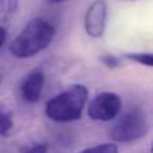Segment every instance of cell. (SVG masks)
Masks as SVG:
<instances>
[{
  "label": "cell",
  "mask_w": 153,
  "mask_h": 153,
  "mask_svg": "<svg viewBox=\"0 0 153 153\" xmlns=\"http://www.w3.org/2000/svg\"><path fill=\"white\" fill-rule=\"evenodd\" d=\"M55 36V27L48 20L35 18L11 42L10 53L15 58L28 59L48 47Z\"/></svg>",
  "instance_id": "6da1fadb"
},
{
  "label": "cell",
  "mask_w": 153,
  "mask_h": 153,
  "mask_svg": "<svg viewBox=\"0 0 153 153\" xmlns=\"http://www.w3.org/2000/svg\"><path fill=\"white\" fill-rule=\"evenodd\" d=\"M89 91L83 85H73L46 103V116L54 122L66 124L82 117Z\"/></svg>",
  "instance_id": "7a4b0ae2"
},
{
  "label": "cell",
  "mask_w": 153,
  "mask_h": 153,
  "mask_svg": "<svg viewBox=\"0 0 153 153\" xmlns=\"http://www.w3.org/2000/svg\"><path fill=\"white\" fill-rule=\"evenodd\" d=\"M149 129L145 113L140 109H130L122 114L110 130V138L116 143H132L141 138Z\"/></svg>",
  "instance_id": "3957f363"
},
{
  "label": "cell",
  "mask_w": 153,
  "mask_h": 153,
  "mask_svg": "<svg viewBox=\"0 0 153 153\" xmlns=\"http://www.w3.org/2000/svg\"><path fill=\"white\" fill-rule=\"evenodd\" d=\"M121 108L122 102L118 94L111 91H103L91 100L87 108V114L94 121L109 122L117 118Z\"/></svg>",
  "instance_id": "277c9868"
},
{
  "label": "cell",
  "mask_w": 153,
  "mask_h": 153,
  "mask_svg": "<svg viewBox=\"0 0 153 153\" xmlns=\"http://www.w3.org/2000/svg\"><path fill=\"white\" fill-rule=\"evenodd\" d=\"M46 75L40 69H35L24 75L19 85V94L27 103H35L40 100L45 87Z\"/></svg>",
  "instance_id": "5b68a950"
},
{
  "label": "cell",
  "mask_w": 153,
  "mask_h": 153,
  "mask_svg": "<svg viewBox=\"0 0 153 153\" xmlns=\"http://www.w3.org/2000/svg\"><path fill=\"white\" fill-rule=\"evenodd\" d=\"M106 15H108V5L103 0H95L90 5L85 16V30L89 36H102L106 27Z\"/></svg>",
  "instance_id": "8992f818"
},
{
  "label": "cell",
  "mask_w": 153,
  "mask_h": 153,
  "mask_svg": "<svg viewBox=\"0 0 153 153\" xmlns=\"http://www.w3.org/2000/svg\"><path fill=\"white\" fill-rule=\"evenodd\" d=\"M19 7L18 0H0V26L7 24L15 16Z\"/></svg>",
  "instance_id": "52a82bcc"
},
{
  "label": "cell",
  "mask_w": 153,
  "mask_h": 153,
  "mask_svg": "<svg viewBox=\"0 0 153 153\" xmlns=\"http://www.w3.org/2000/svg\"><path fill=\"white\" fill-rule=\"evenodd\" d=\"M13 128V117L12 111L5 110V109H0V136L5 137L11 133Z\"/></svg>",
  "instance_id": "ba28073f"
},
{
  "label": "cell",
  "mask_w": 153,
  "mask_h": 153,
  "mask_svg": "<svg viewBox=\"0 0 153 153\" xmlns=\"http://www.w3.org/2000/svg\"><path fill=\"white\" fill-rule=\"evenodd\" d=\"M125 58L134 61L137 63H141L144 66L153 67V53H133V54H126Z\"/></svg>",
  "instance_id": "9c48e42d"
},
{
  "label": "cell",
  "mask_w": 153,
  "mask_h": 153,
  "mask_svg": "<svg viewBox=\"0 0 153 153\" xmlns=\"http://www.w3.org/2000/svg\"><path fill=\"white\" fill-rule=\"evenodd\" d=\"M79 153H118V148H117L116 144L108 143V144H100V145L83 149Z\"/></svg>",
  "instance_id": "30bf717a"
},
{
  "label": "cell",
  "mask_w": 153,
  "mask_h": 153,
  "mask_svg": "<svg viewBox=\"0 0 153 153\" xmlns=\"http://www.w3.org/2000/svg\"><path fill=\"white\" fill-rule=\"evenodd\" d=\"M20 153H48V145L46 143H32L24 145Z\"/></svg>",
  "instance_id": "8fae6325"
},
{
  "label": "cell",
  "mask_w": 153,
  "mask_h": 153,
  "mask_svg": "<svg viewBox=\"0 0 153 153\" xmlns=\"http://www.w3.org/2000/svg\"><path fill=\"white\" fill-rule=\"evenodd\" d=\"M100 61L102 62V63L105 65L106 67H110V69L120 67V65H121V61H120V58H117V56H114V55H102L100 58Z\"/></svg>",
  "instance_id": "7c38bea8"
},
{
  "label": "cell",
  "mask_w": 153,
  "mask_h": 153,
  "mask_svg": "<svg viewBox=\"0 0 153 153\" xmlns=\"http://www.w3.org/2000/svg\"><path fill=\"white\" fill-rule=\"evenodd\" d=\"M5 38H7V31H5V28L3 26H0V48H1V46L4 45Z\"/></svg>",
  "instance_id": "4fadbf2b"
},
{
  "label": "cell",
  "mask_w": 153,
  "mask_h": 153,
  "mask_svg": "<svg viewBox=\"0 0 153 153\" xmlns=\"http://www.w3.org/2000/svg\"><path fill=\"white\" fill-rule=\"evenodd\" d=\"M50 4H59V3H63V1H66V0H47Z\"/></svg>",
  "instance_id": "5bb4252c"
},
{
  "label": "cell",
  "mask_w": 153,
  "mask_h": 153,
  "mask_svg": "<svg viewBox=\"0 0 153 153\" xmlns=\"http://www.w3.org/2000/svg\"><path fill=\"white\" fill-rule=\"evenodd\" d=\"M121 1H136V0H121Z\"/></svg>",
  "instance_id": "9a60e30c"
},
{
  "label": "cell",
  "mask_w": 153,
  "mask_h": 153,
  "mask_svg": "<svg viewBox=\"0 0 153 153\" xmlns=\"http://www.w3.org/2000/svg\"><path fill=\"white\" fill-rule=\"evenodd\" d=\"M152 153H153V144H152Z\"/></svg>",
  "instance_id": "2e32d148"
}]
</instances>
